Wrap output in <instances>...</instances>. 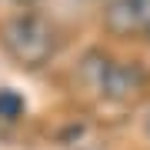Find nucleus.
Returning <instances> with one entry per match:
<instances>
[{
    "mask_svg": "<svg viewBox=\"0 0 150 150\" xmlns=\"http://www.w3.org/2000/svg\"><path fill=\"white\" fill-rule=\"evenodd\" d=\"M4 47L20 67L37 70L57 54V27L47 17L23 10L4 27Z\"/></svg>",
    "mask_w": 150,
    "mask_h": 150,
    "instance_id": "nucleus-1",
    "label": "nucleus"
},
{
    "mask_svg": "<svg viewBox=\"0 0 150 150\" xmlns=\"http://www.w3.org/2000/svg\"><path fill=\"white\" fill-rule=\"evenodd\" d=\"M13 4H23V7H27V4H37V0H13Z\"/></svg>",
    "mask_w": 150,
    "mask_h": 150,
    "instance_id": "nucleus-5",
    "label": "nucleus"
},
{
    "mask_svg": "<svg viewBox=\"0 0 150 150\" xmlns=\"http://www.w3.org/2000/svg\"><path fill=\"white\" fill-rule=\"evenodd\" d=\"M23 110H27V100L17 90L4 87L0 90V120H17V117H23Z\"/></svg>",
    "mask_w": 150,
    "mask_h": 150,
    "instance_id": "nucleus-4",
    "label": "nucleus"
},
{
    "mask_svg": "<svg viewBox=\"0 0 150 150\" xmlns=\"http://www.w3.org/2000/svg\"><path fill=\"white\" fill-rule=\"evenodd\" d=\"M103 27L117 37L150 33V0H110L103 10Z\"/></svg>",
    "mask_w": 150,
    "mask_h": 150,
    "instance_id": "nucleus-3",
    "label": "nucleus"
},
{
    "mask_svg": "<svg viewBox=\"0 0 150 150\" xmlns=\"http://www.w3.org/2000/svg\"><path fill=\"white\" fill-rule=\"evenodd\" d=\"M147 134H150V123H147Z\"/></svg>",
    "mask_w": 150,
    "mask_h": 150,
    "instance_id": "nucleus-6",
    "label": "nucleus"
},
{
    "mask_svg": "<svg viewBox=\"0 0 150 150\" xmlns=\"http://www.w3.org/2000/svg\"><path fill=\"white\" fill-rule=\"evenodd\" d=\"M93 87L100 90L107 100H134L144 93L147 74L137 64H120V60H107L93 67Z\"/></svg>",
    "mask_w": 150,
    "mask_h": 150,
    "instance_id": "nucleus-2",
    "label": "nucleus"
}]
</instances>
